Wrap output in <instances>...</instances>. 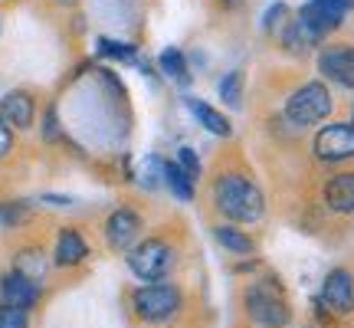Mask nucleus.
<instances>
[{"mask_svg":"<svg viewBox=\"0 0 354 328\" xmlns=\"http://www.w3.org/2000/svg\"><path fill=\"white\" fill-rule=\"evenodd\" d=\"M216 210L236 224H256L266 214L263 190L256 188L246 174H220L214 184Z\"/></svg>","mask_w":354,"mask_h":328,"instance_id":"nucleus-1","label":"nucleus"},{"mask_svg":"<svg viewBox=\"0 0 354 328\" xmlns=\"http://www.w3.org/2000/svg\"><path fill=\"white\" fill-rule=\"evenodd\" d=\"M131 309L141 322H151V325H161V322H171V318L180 312V289L171 286V282H148L135 289L131 295Z\"/></svg>","mask_w":354,"mask_h":328,"instance_id":"nucleus-2","label":"nucleus"},{"mask_svg":"<svg viewBox=\"0 0 354 328\" xmlns=\"http://www.w3.org/2000/svg\"><path fill=\"white\" fill-rule=\"evenodd\" d=\"M246 309H250V318L259 322L263 328H286L292 318V309L286 302V295L272 279L266 282H256L253 289L246 292Z\"/></svg>","mask_w":354,"mask_h":328,"instance_id":"nucleus-3","label":"nucleus"},{"mask_svg":"<svg viewBox=\"0 0 354 328\" xmlns=\"http://www.w3.org/2000/svg\"><path fill=\"white\" fill-rule=\"evenodd\" d=\"M331 92L322 82H305L302 89H295L286 99V118L292 125H315L322 118H328L331 112Z\"/></svg>","mask_w":354,"mask_h":328,"instance_id":"nucleus-4","label":"nucleus"},{"mask_svg":"<svg viewBox=\"0 0 354 328\" xmlns=\"http://www.w3.org/2000/svg\"><path fill=\"white\" fill-rule=\"evenodd\" d=\"M128 269L145 282H158L174 269V250L165 240H145L128 250Z\"/></svg>","mask_w":354,"mask_h":328,"instance_id":"nucleus-5","label":"nucleus"},{"mask_svg":"<svg viewBox=\"0 0 354 328\" xmlns=\"http://www.w3.org/2000/svg\"><path fill=\"white\" fill-rule=\"evenodd\" d=\"M315 154L322 161H351L354 158V122H335L315 135Z\"/></svg>","mask_w":354,"mask_h":328,"instance_id":"nucleus-6","label":"nucleus"},{"mask_svg":"<svg viewBox=\"0 0 354 328\" xmlns=\"http://www.w3.org/2000/svg\"><path fill=\"white\" fill-rule=\"evenodd\" d=\"M318 73L331 79L335 86L354 89V46L351 43H331L318 53Z\"/></svg>","mask_w":354,"mask_h":328,"instance_id":"nucleus-7","label":"nucleus"},{"mask_svg":"<svg viewBox=\"0 0 354 328\" xmlns=\"http://www.w3.org/2000/svg\"><path fill=\"white\" fill-rule=\"evenodd\" d=\"M351 10H354V0H308L299 17H305V20L325 37L331 30H338Z\"/></svg>","mask_w":354,"mask_h":328,"instance_id":"nucleus-8","label":"nucleus"},{"mask_svg":"<svg viewBox=\"0 0 354 328\" xmlns=\"http://www.w3.org/2000/svg\"><path fill=\"white\" fill-rule=\"evenodd\" d=\"M322 302L335 309L338 316H351L354 312V276L348 269H331L322 286Z\"/></svg>","mask_w":354,"mask_h":328,"instance_id":"nucleus-9","label":"nucleus"},{"mask_svg":"<svg viewBox=\"0 0 354 328\" xmlns=\"http://www.w3.org/2000/svg\"><path fill=\"white\" fill-rule=\"evenodd\" d=\"M0 302L17 305V309H33L39 302V282L13 269L7 276H0Z\"/></svg>","mask_w":354,"mask_h":328,"instance_id":"nucleus-10","label":"nucleus"},{"mask_svg":"<svg viewBox=\"0 0 354 328\" xmlns=\"http://www.w3.org/2000/svg\"><path fill=\"white\" fill-rule=\"evenodd\" d=\"M141 233V217L128 207H118L109 220H105V240L112 250H128L131 243L138 240Z\"/></svg>","mask_w":354,"mask_h":328,"instance_id":"nucleus-11","label":"nucleus"},{"mask_svg":"<svg viewBox=\"0 0 354 328\" xmlns=\"http://www.w3.org/2000/svg\"><path fill=\"white\" fill-rule=\"evenodd\" d=\"M0 118L10 128H30L33 118H37V102H33V95L24 92V89L7 92V95L0 99Z\"/></svg>","mask_w":354,"mask_h":328,"instance_id":"nucleus-12","label":"nucleus"},{"mask_svg":"<svg viewBox=\"0 0 354 328\" xmlns=\"http://www.w3.org/2000/svg\"><path fill=\"white\" fill-rule=\"evenodd\" d=\"M86 256H88V243L82 240V233L73 227L59 230L56 250H53V263L56 266H79V263H86Z\"/></svg>","mask_w":354,"mask_h":328,"instance_id":"nucleus-13","label":"nucleus"},{"mask_svg":"<svg viewBox=\"0 0 354 328\" xmlns=\"http://www.w3.org/2000/svg\"><path fill=\"white\" fill-rule=\"evenodd\" d=\"M325 203L335 214H354V171H344L325 184Z\"/></svg>","mask_w":354,"mask_h":328,"instance_id":"nucleus-14","label":"nucleus"},{"mask_svg":"<svg viewBox=\"0 0 354 328\" xmlns=\"http://www.w3.org/2000/svg\"><path fill=\"white\" fill-rule=\"evenodd\" d=\"M322 39H325V37H322L315 26L305 20V17H295V20L286 26V33H282V43H286V50H289V53L312 50V46H318V43H322Z\"/></svg>","mask_w":354,"mask_h":328,"instance_id":"nucleus-15","label":"nucleus"},{"mask_svg":"<svg viewBox=\"0 0 354 328\" xmlns=\"http://www.w3.org/2000/svg\"><path fill=\"white\" fill-rule=\"evenodd\" d=\"M187 109L194 112V118H197L210 135H220V138H230V135H233L230 118L223 112H216L214 105H207V102H201V99H187Z\"/></svg>","mask_w":354,"mask_h":328,"instance_id":"nucleus-16","label":"nucleus"},{"mask_svg":"<svg viewBox=\"0 0 354 328\" xmlns=\"http://www.w3.org/2000/svg\"><path fill=\"white\" fill-rule=\"evenodd\" d=\"M214 240L223 246V250H230V253H236V256H250V253H256V243H253V237H246L243 230H236V227H214Z\"/></svg>","mask_w":354,"mask_h":328,"instance_id":"nucleus-17","label":"nucleus"},{"mask_svg":"<svg viewBox=\"0 0 354 328\" xmlns=\"http://www.w3.org/2000/svg\"><path fill=\"white\" fill-rule=\"evenodd\" d=\"M165 184L174 190V197L194 201V177H190L180 164H165Z\"/></svg>","mask_w":354,"mask_h":328,"instance_id":"nucleus-18","label":"nucleus"},{"mask_svg":"<svg viewBox=\"0 0 354 328\" xmlns=\"http://www.w3.org/2000/svg\"><path fill=\"white\" fill-rule=\"evenodd\" d=\"M158 66H161V73L167 79H174V82H187V60H184V53L177 50V46H167L161 56H158Z\"/></svg>","mask_w":354,"mask_h":328,"instance_id":"nucleus-19","label":"nucleus"},{"mask_svg":"<svg viewBox=\"0 0 354 328\" xmlns=\"http://www.w3.org/2000/svg\"><path fill=\"white\" fill-rule=\"evenodd\" d=\"M13 269L39 282V279L46 276V259H43V253L39 250H24L20 256H17V266H13Z\"/></svg>","mask_w":354,"mask_h":328,"instance_id":"nucleus-20","label":"nucleus"},{"mask_svg":"<svg viewBox=\"0 0 354 328\" xmlns=\"http://www.w3.org/2000/svg\"><path fill=\"white\" fill-rule=\"evenodd\" d=\"M99 56H109V60H122V63H135L138 60V50L128 46V43H118V39H99Z\"/></svg>","mask_w":354,"mask_h":328,"instance_id":"nucleus-21","label":"nucleus"},{"mask_svg":"<svg viewBox=\"0 0 354 328\" xmlns=\"http://www.w3.org/2000/svg\"><path fill=\"white\" fill-rule=\"evenodd\" d=\"M220 99L227 102V105H240L243 99V73L240 69H233L227 76L220 79Z\"/></svg>","mask_w":354,"mask_h":328,"instance_id":"nucleus-22","label":"nucleus"},{"mask_svg":"<svg viewBox=\"0 0 354 328\" xmlns=\"http://www.w3.org/2000/svg\"><path fill=\"white\" fill-rule=\"evenodd\" d=\"M30 318H26V309H17V305L0 302V328H26Z\"/></svg>","mask_w":354,"mask_h":328,"instance_id":"nucleus-23","label":"nucleus"},{"mask_svg":"<svg viewBox=\"0 0 354 328\" xmlns=\"http://www.w3.org/2000/svg\"><path fill=\"white\" fill-rule=\"evenodd\" d=\"M26 203H0V224L3 227H17L26 220Z\"/></svg>","mask_w":354,"mask_h":328,"instance_id":"nucleus-24","label":"nucleus"},{"mask_svg":"<svg viewBox=\"0 0 354 328\" xmlns=\"http://www.w3.org/2000/svg\"><path fill=\"white\" fill-rule=\"evenodd\" d=\"M177 164H180V167H184L194 181L201 177V158H197V152H194V148H180V152H177Z\"/></svg>","mask_w":354,"mask_h":328,"instance_id":"nucleus-25","label":"nucleus"},{"mask_svg":"<svg viewBox=\"0 0 354 328\" xmlns=\"http://www.w3.org/2000/svg\"><path fill=\"white\" fill-rule=\"evenodd\" d=\"M43 138L46 141H56L59 138V115H56V109H46V118H43Z\"/></svg>","mask_w":354,"mask_h":328,"instance_id":"nucleus-26","label":"nucleus"},{"mask_svg":"<svg viewBox=\"0 0 354 328\" xmlns=\"http://www.w3.org/2000/svg\"><path fill=\"white\" fill-rule=\"evenodd\" d=\"M10 148H13V131H10V125L0 118V158L10 154Z\"/></svg>","mask_w":354,"mask_h":328,"instance_id":"nucleus-27","label":"nucleus"},{"mask_svg":"<svg viewBox=\"0 0 354 328\" xmlns=\"http://www.w3.org/2000/svg\"><path fill=\"white\" fill-rule=\"evenodd\" d=\"M286 13V3H276V7H269V13H266V20H263V30H272V26L279 24V17Z\"/></svg>","mask_w":354,"mask_h":328,"instance_id":"nucleus-28","label":"nucleus"},{"mask_svg":"<svg viewBox=\"0 0 354 328\" xmlns=\"http://www.w3.org/2000/svg\"><path fill=\"white\" fill-rule=\"evenodd\" d=\"M46 203H53V207H69V197H43Z\"/></svg>","mask_w":354,"mask_h":328,"instance_id":"nucleus-29","label":"nucleus"},{"mask_svg":"<svg viewBox=\"0 0 354 328\" xmlns=\"http://www.w3.org/2000/svg\"><path fill=\"white\" fill-rule=\"evenodd\" d=\"M53 3H59V7H73L76 0H53Z\"/></svg>","mask_w":354,"mask_h":328,"instance_id":"nucleus-30","label":"nucleus"},{"mask_svg":"<svg viewBox=\"0 0 354 328\" xmlns=\"http://www.w3.org/2000/svg\"><path fill=\"white\" fill-rule=\"evenodd\" d=\"M220 3H223V7H236L240 0H220Z\"/></svg>","mask_w":354,"mask_h":328,"instance_id":"nucleus-31","label":"nucleus"}]
</instances>
